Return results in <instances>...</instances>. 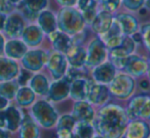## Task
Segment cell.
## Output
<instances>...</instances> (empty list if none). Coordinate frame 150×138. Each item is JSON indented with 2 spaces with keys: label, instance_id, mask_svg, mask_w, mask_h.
<instances>
[{
  "label": "cell",
  "instance_id": "obj_1",
  "mask_svg": "<svg viewBox=\"0 0 150 138\" xmlns=\"http://www.w3.org/2000/svg\"><path fill=\"white\" fill-rule=\"evenodd\" d=\"M129 122L125 108L108 102L99 108L94 124L97 135L106 138H120L125 136Z\"/></svg>",
  "mask_w": 150,
  "mask_h": 138
},
{
  "label": "cell",
  "instance_id": "obj_2",
  "mask_svg": "<svg viewBox=\"0 0 150 138\" xmlns=\"http://www.w3.org/2000/svg\"><path fill=\"white\" fill-rule=\"evenodd\" d=\"M58 29L73 36L88 27L81 11L75 6H62L57 14Z\"/></svg>",
  "mask_w": 150,
  "mask_h": 138
},
{
  "label": "cell",
  "instance_id": "obj_3",
  "mask_svg": "<svg viewBox=\"0 0 150 138\" xmlns=\"http://www.w3.org/2000/svg\"><path fill=\"white\" fill-rule=\"evenodd\" d=\"M31 117L43 129H52L56 127L59 113L50 100L41 99L35 101L30 109Z\"/></svg>",
  "mask_w": 150,
  "mask_h": 138
},
{
  "label": "cell",
  "instance_id": "obj_4",
  "mask_svg": "<svg viewBox=\"0 0 150 138\" xmlns=\"http://www.w3.org/2000/svg\"><path fill=\"white\" fill-rule=\"evenodd\" d=\"M136 78L125 71H117L113 80L108 84L111 96L120 100L129 99L135 93Z\"/></svg>",
  "mask_w": 150,
  "mask_h": 138
},
{
  "label": "cell",
  "instance_id": "obj_5",
  "mask_svg": "<svg viewBox=\"0 0 150 138\" xmlns=\"http://www.w3.org/2000/svg\"><path fill=\"white\" fill-rule=\"evenodd\" d=\"M86 68L92 69L95 66L108 60V48L100 36L96 35L86 46Z\"/></svg>",
  "mask_w": 150,
  "mask_h": 138
},
{
  "label": "cell",
  "instance_id": "obj_6",
  "mask_svg": "<svg viewBox=\"0 0 150 138\" xmlns=\"http://www.w3.org/2000/svg\"><path fill=\"white\" fill-rule=\"evenodd\" d=\"M48 56H50V53L45 50H41V48L28 50L21 59V62L25 69L31 72H38L42 70L43 67H45Z\"/></svg>",
  "mask_w": 150,
  "mask_h": 138
},
{
  "label": "cell",
  "instance_id": "obj_7",
  "mask_svg": "<svg viewBox=\"0 0 150 138\" xmlns=\"http://www.w3.org/2000/svg\"><path fill=\"white\" fill-rule=\"evenodd\" d=\"M24 115L22 111L15 105H11L3 109H0V128L7 131L16 132L19 130Z\"/></svg>",
  "mask_w": 150,
  "mask_h": 138
},
{
  "label": "cell",
  "instance_id": "obj_8",
  "mask_svg": "<svg viewBox=\"0 0 150 138\" xmlns=\"http://www.w3.org/2000/svg\"><path fill=\"white\" fill-rule=\"evenodd\" d=\"M149 68V59L133 53L127 56L125 68L122 71L127 72L135 78H141L146 75Z\"/></svg>",
  "mask_w": 150,
  "mask_h": 138
},
{
  "label": "cell",
  "instance_id": "obj_9",
  "mask_svg": "<svg viewBox=\"0 0 150 138\" xmlns=\"http://www.w3.org/2000/svg\"><path fill=\"white\" fill-rule=\"evenodd\" d=\"M26 27V19L20 11H15L7 15L3 31L9 38H20Z\"/></svg>",
  "mask_w": 150,
  "mask_h": 138
},
{
  "label": "cell",
  "instance_id": "obj_10",
  "mask_svg": "<svg viewBox=\"0 0 150 138\" xmlns=\"http://www.w3.org/2000/svg\"><path fill=\"white\" fill-rule=\"evenodd\" d=\"M45 66L52 78L58 80L66 74L67 68H68V61L64 54L54 51V52L50 53Z\"/></svg>",
  "mask_w": 150,
  "mask_h": 138
},
{
  "label": "cell",
  "instance_id": "obj_11",
  "mask_svg": "<svg viewBox=\"0 0 150 138\" xmlns=\"http://www.w3.org/2000/svg\"><path fill=\"white\" fill-rule=\"evenodd\" d=\"M117 71L118 70L115 68L112 62L108 59L105 62L101 63V64L95 66L94 68H92V74L91 75H92V80L95 83L108 85L113 80L115 74L117 73Z\"/></svg>",
  "mask_w": 150,
  "mask_h": 138
},
{
  "label": "cell",
  "instance_id": "obj_12",
  "mask_svg": "<svg viewBox=\"0 0 150 138\" xmlns=\"http://www.w3.org/2000/svg\"><path fill=\"white\" fill-rule=\"evenodd\" d=\"M70 83L71 82H69L65 76L54 80V82L50 83V90L46 95L47 100L50 102H61L68 98L70 92Z\"/></svg>",
  "mask_w": 150,
  "mask_h": 138
},
{
  "label": "cell",
  "instance_id": "obj_13",
  "mask_svg": "<svg viewBox=\"0 0 150 138\" xmlns=\"http://www.w3.org/2000/svg\"><path fill=\"white\" fill-rule=\"evenodd\" d=\"M111 94L109 91L108 85L99 84V83L93 82L91 85L90 91L86 100L92 103L94 106L101 107L103 105L107 104L110 101Z\"/></svg>",
  "mask_w": 150,
  "mask_h": 138
},
{
  "label": "cell",
  "instance_id": "obj_14",
  "mask_svg": "<svg viewBox=\"0 0 150 138\" xmlns=\"http://www.w3.org/2000/svg\"><path fill=\"white\" fill-rule=\"evenodd\" d=\"M48 5V0H22L19 5L20 13L26 20L34 21L37 19L38 14L45 9Z\"/></svg>",
  "mask_w": 150,
  "mask_h": 138
},
{
  "label": "cell",
  "instance_id": "obj_15",
  "mask_svg": "<svg viewBox=\"0 0 150 138\" xmlns=\"http://www.w3.org/2000/svg\"><path fill=\"white\" fill-rule=\"evenodd\" d=\"M113 23H114V14L109 13L104 9H99L90 27L96 35L101 36L110 29Z\"/></svg>",
  "mask_w": 150,
  "mask_h": 138
},
{
  "label": "cell",
  "instance_id": "obj_16",
  "mask_svg": "<svg viewBox=\"0 0 150 138\" xmlns=\"http://www.w3.org/2000/svg\"><path fill=\"white\" fill-rule=\"evenodd\" d=\"M94 105L88 100H78L74 101L72 108V115L76 122H88L93 123L96 117V109Z\"/></svg>",
  "mask_w": 150,
  "mask_h": 138
},
{
  "label": "cell",
  "instance_id": "obj_17",
  "mask_svg": "<svg viewBox=\"0 0 150 138\" xmlns=\"http://www.w3.org/2000/svg\"><path fill=\"white\" fill-rule=\"evenodd\" d=\"M114 20L123 35L131 36L139 31L140 23L134 15L129 13H115Z\"/></svg>",
  "mask_w": 150,
  "mask_h": 138
},
{
  "label": "cell",
  "instance_id": "obj_18",
  "mask_svg": "<svg viewBox=\"0 0 150 138\" xmlns=\"http://www.w3.org/2000/svg\"><path fill=\"white\" fill-rule=\"evenodd\" d=\"M123 137L127 138H147L150 137V125L146 120H129Z\"/></svg>",
  "mask_w": 150,
  "mask_h": 138
},
{
  "label": "cell",
  "instance_id": "obj_19",
  "mask_svg": "<svg viewBox=\"0 0 150 138\" xmlns=\"http://www.w3.org/2000/svg\"><path fill=\"white\" fill-rule=\"evenodd\" d=\"M94 80H88V78H80L72 80L70 83V92L69 97L74 101L86 100L90 91L91 85Z\"/></svg>",
  "mask_w": 150,
  "mask_h": 138
},
{
  "label": "cell",
  "instance_id": "obj_20",
  "mask_svg": "<svg viewBox=\"0 0 150 138\" xmlns=\"http://www.w3.org/2000/svg\"><path fill=\"white\" fill-rule=\"evenodd\" d=\"M68 65L76 68H84L86 66V48L82 44H72L65 54Z\"/></svg>",
  "mask_w": 150,
  "mask_h": 138
},
{
  "label": "cell",
  "instance_id": "obj_21",
  "mask_svg": "<svg viewBox=\"0 0 150 138\" xmlns=\"http://www.w3.org/2000/svg\"><path fill=\"white\" fill-rule=\"evenodd\" d=\"M44 35L45 34L39 26L36 24H30L26 25L21 35V39L27 44L28 48H37L42 43Z\"/></svg>",
  "mask_w": 150,
  "mask_h": 138
},
{
  "label": "cell",
  "instance_id": "obj_22",
  "mask_svg": "<svg viewBox=\"0 0 150 138\" xmlns=\"http://www.w3.org/2000/svg\"><path fill=\"white\" fill-rule=\"evenodd\" d=\"M20 72V66L17 60L8 57L0 56V82L15 80Z\"/></svg>",
  "mask_w": 150,
  "mask_h": 138
},
{
  "label": "cell",
  "instance_id": "obj_23",
  "mask_svg": "<svg viewBox=\"0 0 150 138\" xmlns=\"http://www.w3.org/2000/svg\"><path fill=\"white\" fill-rule=\"evenodd\" d=\"M48 38H50V42L54 51L62 54H66L67 51L70 48V46L73 44L72 36H70L69 34L65 33V32L61 31V30L57 29L54 32L48 34Z\"/></svg>",
  "mask_w": 150,
  "mask_h": 138
},
{
  "label": "cell",
  "instance_id": "obj_24",
  "mask_svg": "<svg viewBox=\"0 0 150 138\" xmlns=\"http://www.w3.org/2000/svg\"><path fill=\"white\" fill-rule=\"evenodd\" d=\"M76 124V120L72 115V113H65L59 117L56 125V134L59 138H72L73 129Z\"/></svg>",
  "mask_w": 150,
  "mask_h": 138
},
{
  "label": "cell",
  "instance_id": "obj_25",
  "mask_svg": "<svg viewBox=\"0 0 150 138\" xmlns=\"http://www.w3.org/2000/svg\"><path fill=\"white\" fill-rule=\"evenodd\" d=\"M27 51V44L20 38H11L4 44L5 56L13 60H21Z\"/></svg>",
  "mask_w": 150,
  "mask_h": 138
},
{
  "label": "cell",
  "instance_id": "obj_26",
  "mask_svg": "<svg viewBox=\"0 0 150 138\" xmlns=\"http://www.w3.org/2000/svg\"><path fill=\"white\" fill-rule=\"evenodd\" d=\"M37 25L41 28L43 33L48 35L50 33L54 32L58 29V23H57V15H54L50 9H43L37 16Z\"/></svg>",
  "mask_w": 150,
  "mask_h": 138
},
{
  "label": "cell",
  "instance_id": "obj_27",
  "mask_svg": "<svg viewBox=\"0 0 150 138\" xmlns=\"http://www.w3.org/2000/svg\"><path fill=\"white\" fill-rule=\"evenodd\" d=\"M136 42L133 40L131 36L125 35L123 40L120 46H116L114 48L108 50V59L110 58H125L129 56L133 53H135L136 50Z\"/></svg>",
  "mask_w": 150,
  "mask_h": 138
},
{
  "label": "cell",
  "instance_id": "obj_28",
  "mask_svg": "<svg viewBox=\"0 0 150 138\" xmlns=\"http://www.w3.org/2000/svg\"><path fill=\"white\" fill-rule=\"evenodd\" d=\"M21 138H38L40 137V128L31 115H24L19 128Z\"/></svg>",
  "mask_w": 150,
  "mask_h": 138
},
{
  "label": "cell",
  "instance_id": "obj_29",
  "mask_svg": "<svg viewBox=\"0 0 150 138\" xmlns=\"http://www.w3.org/2000/svg\"><path fill=\"white\" fill-rule=\"evenodd\" d=\"M50 80L43 73L34 74L29 80V87L34 91V93L36 95H39V96L46 97L48 90H50Z\"/></svg>",
  "mask_w": 150,
  "mask_h": 138
},
{
  "label": "cell",
  "instance_id": "obj_30",
  "mask_svg": "<svg viewBox=\"0 0 150 138\" xmlns=\"http://www.w3.org/2000/svg\"><path fill=\"white\" fill-rule=\"evenodd\" d=\"M148 97H149V95L146 94L136 95L129 101V104H127L125 110H127L129 120L140 119V113H141V110Z\"/></svg>",
  "mask_w": 150,
  "mask_h": 138
},
{
  "label": "cell",
  "instance_id": "obj_31",
  "mask_svg": "<svg viewBox=\"0 0 150 138\" xmlns=\"http://www.w3.org/2000/svg\"><path fill=\"white\" fill-rule=\"evenodd\" d=\"M18 105L21 107H30L36 100V94L30 87L22 86L15 97Z\"/></svg>",
  "mask_w": 150,
  "mask_h": 138
},
{
  "label": "cell",
  "instance_id": "obj_32",
  "mask_svg": "<svg viewBox=\"0 0 150 138\" xmlns=\"http://www.w3.org/2000/svg\"><path fill=\"white\" fill-rule=\"evenodd\" d=\"M97 135L96 129L93 123L88 122H76L73 129L74 138H92Z\"/></svg>",
  "mask_w": 150,
  "mask_h": 138
},
{
  "label": "cell",
  "instance_id": "obj_33",
  "mask_svg": "<svg viewBox=\"0 0 150 138\" xmlns=\"http://www.w3.org/2000/svg\"><path fill=\"white\" fill-rule=\"evenodd\" d=\"M20 88V85L18 83L17 78L11 80H4L0 82V95L4 97L7 100H13L15 99L17 92Z\"/></svg>",
  "mask_w": 150,
  "mask_h": 138
},
{
  "label": "cell",
  "instance_id": "obj_34",
  "mask_svg": "<svg viewBox=\"0 0 150 138\" xmlns=\"http://www.w3.org/2000/svg\"><path fill=\"white\" fill-rule=\"evenodd\" d=\"M99 6L101 9H104L109 13H117L121 5V0H98Z\"/></svg>",
  "mask_w": 150,
  "mask_h": 138
},
{
  "label": "cell",
  "instance_id": "obj_35",
  "mask_svg": "<svg viewBox=\"0 0 150 138\" xmlns=\"http://www.w3.org/2000/svg\"><path fill=\"white\" fill-rule=\"evenodd\" d=\"M145 4V0H121V5L127 11L136 13L139 11Z\"/></svg>",
  "mask_w": 150,
  "mask_h": 138
},
{
  "label": "cell",
  "instance_id": "obj_36",
  "mask_svg": "<svg viewBox=\"0 0 150 138\" xmlns=\"http://www.w3.org/2000/svg\"><path fill=\"white\" fill-rule=\"evenodd\" d=\"M139 32L142 36V43L146 48V50L150 53V22L140 25Z\"/></svg>",
  "mask_w": 150,
  "mask_h": 138
},
{
  "label": "cell",
  "instance_id": "obj_37",
  "mask_svg": "<svg viewBox=\"0 0 150 138\" xmlns=\"http://www.w3.org/2000/svg\"><path fill=\"white\" fill-rule=\"evenodd\" d=\"M75 6L77 7V9H79L81 13H86V11L98 9L99 3L98 0H77V3Z\"/></svg>",
  "mask_w": 150,
  "mask_h": 138
},
{
  "label": "cell",
  "instance_id": "obj_38",
  "mask_svg": "<svg viewBox=\"0 0 150 138\" xmlns=\"http://www.w3.org/2000/svg\"><path fill=\"white\" fill-rule=\"evenodd\" d=\"M31 78H32V72L24 68V69H22V70L20 69L17 80H18V83H19L20 87H22V86H26L27 84H29V80Z\"/></svg>",
  "mask_w": 150,
  "mask_h": 138
},
{
  "label": "cell",
  "instance_id": "obj_39",
  "mask_svg": "<svg viewBox=\"0 0 150 138\" xmlns=\"http://www.w3.org/2000/svg\"><path fill=\"white\" fill-rule=\"evenodd\" d=\"M15 5L9 0H0V13L4 15H9L15 11Z\"/></svg>",
  "mask_w": 150,
  "mask_h": 138
},
{
  "label": "cell",
  "instance_id": "obj_40",
  "mask_svg": "<svg viewBox=\"0 0 150 138\" xmlns=\"http://www.w3.org/2000/svg\"><path fill=\"white\" fill-rule=\"evenodd\" d=\"M56 2L61 6H75L77 0H56Z\"/></svg>",
  "mask_w": 150,
  "mask_h": 138
},
{
  "label": "cell",
  "instance_id": "obj_41",
  "mask_svg": "<svg viewBox=\"0 0 150 138\" xmlns=\"http://www.w3.org/2000/svg\"><path fill=\"white\" fill-rule=\"evenodd\" d=\"M131 37L133 38V40L136 42V44H140L142 43V36H141V33L139 31L134 33L133 35H131Z\"/></svg>",
  "mask_w": 150,
  "mask_h": 138
},
{
  "label": "cell",
  "instance_id": "obj_42",
  "mask_svg": "<svg viewBox=\"0 0 150 138\" xmlns=\"http://www.w3.org/2000/svg\"><path fill=\"white\" fill-rule=\"evenodd\" d=\"M139 85H140V88H141L142 90H148V89L150 88V83L148 80H141V82L139 83Z\"/></svg>",
  "mask_w": 150,
  "mask_h": 138
},
{
  "label": "cell",
  "instance_id": "obj_43",
  "mask_svg": "<svg viewBox=\"0 0 150 138\" xmlns=\"http://www.w3.org/2000/svg\"><path fill=\"white\" fill-rule=\"evenodd\" d=\"M4 44H5V40L4 37L1 33H0V56H2L4 54Z\"/></svg>",
  "mask_w": 150,
  "mask_h": 138
},
{
  "label": "cell",
  "instance_id": "obj_44",
  "mask_svg": "<svg viewBox=\"0 0 150 138\" xmlns=\"http://www.w3.org/2000/svg\"><path fill=\"white\" fill-rule=\"evenodd\" d=\"M7 15L0 13V31H3V28H4V24H5V20H6Z\"/></svg>",
  "mask_w": 150,
  "mask_h": 138
},
{
  "label": "cell",
  "instance_id": "obj_45",
  "mask_svg": "<svg viewBox=\"0 0 150 138\" xmlns=\"http://www.w3.org/2000/svg\"><path fill=\"white\" fill-rule=\"evenodd\" d=\"M8 105V100L5 99L4 97H2L0 95V109H3Z\"/></svg>",
  "mask_w": 150,
  "mask_h": 138
},
{
  "label": "cell",
  "instance_id": "obj_46",
  "mask_svg": "<svg viewBox=\"0 0 150 138\" xmlns=\"http://www.w3.org/2000/svg\"><path fill=\"white\" fill-rule=\"evenodd\" d=\"M11 132L7 131L5 129H2V128H0V138H7L11 136Z\"/></svg>",
  "mask_w": 150,
  "mask_h": 138
},
{
  "label": "cell",
  "instance_id": "obj_47",
  "mask_svg": "<svg viewBox=\"0 0 150 138\" xmlns=\"http://www.w3.org/2000/svg\"><path fill=\"white\" fill-rule=\"evenodd\" d=\"M9 1H11V2L13 3V5H15V6H17V5H19L20 3L22 2V0H9Z\"/></svg>",
  "mask_w": 150,
  "mask_h": 138
},
{
  "label": "cell",
  "instance_id": "obj_48",
  "mask_svg": "<svg viewBox=\"0 0 150 138\" xmlns=\"http://www.w3.org/2000/svg\"><path fill=\"white\" fill-rule=\"evenodd\" d=\"M144 6H145L148 11H150V0H145V4H144Z\"/></svg>",
  "mask_w": 150,
  "mask_h": 138
},
{
  "label": "cell",
  "instance_id": "obj_49",
  "mask_svg": "<svg viewBox=\"0 0 150 138\" xmlns=\"http://www.w3.org/2000/svg\"><path fill=\"white\" fill-rule=\"evenodd\" d=\"M146 76H147V80H149V83H150V66H149V68H148V71H147V73H146Z\"/></svg>",
  "mask_w": 150,
  "mask_h": 138
}]
</instances>
